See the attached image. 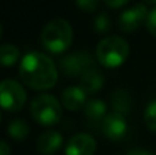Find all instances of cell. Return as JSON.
Instances as JSON below:
<instances>
[{"label":"cell","mask_w":156,"mask_h":155,"mask_svg":"<svg viewBox=\"0 0 156 155\" xmlns=\"http://www.w3.org/2000/svg\"><path fill=\"white\" fill-rule=\"evenodd\" d=\"M19 77L29 88L45 91L55 87L58 70L54 60L43 52H29L19 63Z\"/></svg>","instance_id":"6da1fadb"},{"label":"cell","mask_w":156,"mask_h":155,"mask_svg":"<svg viewBox=\"0 0 156 155\" xmlns=\"http://www.w3.org/2000/svg\"><path fill=\"white\" fill-rule=\"evenodd\" d=\"M73 43V27L63 18H55L44 26L41 44L51 54H63Z\"/></svg>","instance_id":"7a4b0ae2"},{"label":"cell","mask_w":156,"mask_h":155,"mask_svg":"<svg viewBox=\"0 0 156 155\" xmlns=\"http://www.w3.org/2000/svg\"><path fill=\"white\" fill-rule=\"evenodd\" d=\"M130 47L121 36H107L96 47V59L104 67L115 69L129 58Z\"/></svg>","instance_id":"3957f363"},{"label":"cell","mask_w":156,"mask_h":155,"mask_svg":"<svg viewBox=\"0 0 156 155\" xmlns=\"http://www.w3.org/2000/svg\"><path fill=\"white\" fill-rule=\"evenodd\" d=\"M30 115L36 122L43 126L55 125L63 115L62 104L54 95L43 93L34 98L30 103Z\"/></svg>","instance_id":"277c9868"},{"label":"cell","mask_w":156,"mask_h":155,"mask_svg":"<svg viewBox=\"0 0 156 155\" xmlns=\"http://www.w3.org/2000/svg\"><path fill=\"white\" fill-rule=\"evenodd\" d=\"M94 67V58L89 51H78L63 55L59 59V69L70 78L81 77L89 69Z\"/></svg>","instance_id":"5b68a950"},{"label":"cell","mask_w":156,"mask_h":155,"mask_svg":"<svg viewBox=\"0 0 156 155\" xmlns=\"http://www.w3.org/2000/svg\"><path fill=\"white\" fill-rule=\"evenodd\" d=\"M0 100L5 111L16 113L26 103V92L15 80H4L0 85Z\"/></svg>","instance_id":"8992f818"},{"label":"cell","mask_w":156,"mask_h":155,"mask_svg":"<svg viewBox=\"0 0 156 155\" xmlns=\"http://www.w3.org/2000/svg\"><path fill=\"white\" fill-rule=\"evenodd\" d=\"M148 8L144 4H136L134 7L127 8L119 15L118 26L123 33H133L144 23L148 18Z\"/></svg>","instance_id":"52a82bcc"},{"label":"cell","mask_w":156,"mask_h":155,"mask_svg":"<svg viewBox=\"0 0 156 155\" xmlns=\"http://www.w3.org/2000/svg\"><path fill=\"white\" fill-rule=\"evenodd\" d=\"M101 132L107 139L112 140V142H119L122 140L127 133V124L123 115L116 114V113H111L107 114L104 121L101 122Z\"/></svg>","instance_id":"ba28073f"},{"label":"cell","mask_w":156,"mask_h":155,"mask_svg":"<svg viewBox=\"0 0 156 155\" xmlns=\"http://www.w3.org/2000/svg\"><path fill=\"white\" fill-rule=\"evenodd\" d=\"M96 140L89 133H77L69 140L66 146V155H94Z\"/></svg>","instance_id":"9c48e42d"},{"label":"cell","mask_w":156,"mask_h":155,"mask_svg":"<svg viewBox=\"0 0 156 155\" xmlns=\"http://www.w3.org/2000/svg\"><path fill=\"white\" fill-rule=\"evenodd\" d=\"M83 117L86 124L92 128H96L99 125L101 126V122L107 117V106L101 99H90L83 107Z\"/></svg>","instance_id":"30bf717a"},{"label":"cell","mask_w":156,"mask_h":155,"mask_svg":"<svg viewBox=\"0 0 156 155\" xmlns=\"http://www.w3.org/2000/svg\"><path fill=\"white\" fill-rule=\"evenodd\" d=\"M63 144V136L56 131H47L37 139V150L41 155H54L60 150Z\"/></svg>","instance_id":"8fae6325"},{"label":"cell","mask_w":156,"mask_h":155,"mask_svg":"<svg viewBox=\"0 0 156 155\" xmlns=\"http://www.w3.org/2000/svg\"><path fill=\"white\" fill-rule=\"evenodd\" d=\"M86 95L88 93L78 85V87H69L62 92V106L66 107L70 111H77L85 107L86 104Z\"/></svg>","instance_id":"7c38bea8"},{"label":"cell","mask_w":156,"mask_h":155,"mask_svg":"<svg viewBox=\"0 0 156 155\" xmlns=\"http://www.w3.org/2000/svg\"><path fill=\"white\" fill-rule=\"evenodd\" d=\"M104 85V76L100 70H97L96 67L89 69L88 71L82 74L80 77V87L85 91L88 95L99 92Z\"/></svg>","instance_id":"4fadbf2b"},{"label":"cell","mask_w":156,"mask_h":155,"mask_svg":"<svg viewBox=\"0 0 156 155\" xmlns=\"http://www.w3.org/2000/svg\"><path fill=\"white\" fill-rule=\"evenodd\" d=\"M111 107H112L114 113L121 115H127L130 114L133 109V100L130 93L123 88H118L112 92L111 95Z\"/></svg>","instance_id":"5bb4252c"},{"label":"cell","mask_w":156,"mask_h":155,"mask_svg":"<svg viewBox=\"0 0 156 155\" xmlns=\"http://www.w3.org/2000/svg\"><path fill=\"white\" fill-rule=\"evenodd\" d=\"M29 125L25 120H21V118H16V120H12L7 126V132H8V136L12 137L14 140L16 142H22L29 135Z\"/></svg>","instance_id":"9a60e30c"},{"label":"cell","mask_w":156,"mask_h":155,"mask_svg":"<svg viewBox=\"0 0 156 155\" xmlns=\"http://www.w3.org/2000/svg\"><path fill=\"white\" fill-rule=\"evenodd\" d=\"M19 52L18 47L14 45V44H3L2 48H0V62L4 67L8 66H12L18 62L19 59Z\"/></svg>","instance_id":"2e32d148"},{"label":"cell","mask_w":156,"mask_h":155,"mask_svg":"<svg viewBox=\"0 0 156 155\" xmlns=\"http://www.w3.org/2000/svg\"><path fill=\"white\" fill-rule=\"evenodd\" d=\"M111 29V19L105 13H100L94 18L93 22V30L97 34H105Z\"/></svg>","instance_id":"e0dca14e"},{"label":"cell","mask_w":156,"mask_h":155,"mask_svg":"<svg viewBox=\"0 0 156 155\" xmlns=\"http://www.w3.org/2000/svg\"><path fill=\"white\" fill-rule=\"evenodd\" d=\"M144 122L151 132L156 133V100L151 102L144 111Z\"/></svg>","instance_id":"ac0fdd59"},{"label":"cell","mask_w":156,"mask_h":155,"mask_svg":"<svg viewBox=\"0 0 156 155\" xmlns=\"http://www.w3.org/2000/svg\"><path fill=\"white\" fill-rule=\"evenodd\" d=\"M100 0H76V4L80 10L85 13H93L99 7Z\"/></svg>","instance_id":"d6986e66"},{"label":"cell","mask_w":156,"mask_h":155,"mask_svg":"<svg viewBox=\"0 0 156 155\" xmlns=\"http://www.w3.org/2000/svg\"><path fill=\"white\" fill-rule=\"evenodd\" d=\"M145 23H147V27H148L149 33L156 37V8H154L152 11H149Z\"/></svg>","instance_id":"ffe728a7"},{"label":"cell","mask_w":156,"mask_h":155,"mask_svg":"<svg viewBox=\"0 0 156 155\" xmlns=\"http://www.w3.org/2000/svg\"><path fill=\"white\" fill-rule=\"evenodd\" d=\"M130 0H104L105 5L110 8H114V10H116V8H121L123 7L125 4H127Z\"/></svg>","instance_id":"44dd1931"},{"label":"cell","mask_w":156,"mask_h":155,"mask_svg":"<svg viewBox=\"0 0 156 155\" xmlns=\"http://www.w3.org/2000/svg\"><path fill=\"white\" fill-rule=\"evenodd\" d=\"M11 154V147L8 146V143L5 140H3L0 143V155H10Z\"/></svg>","instance_id":"7402d4cb"},{"label":"cell","mask_w":156,"mask_h":155,"mask_svg":"<svg viewBox=\"0 0 156 155\" xmlns=\"http://www.w3.org/2000/svg\"><path fill=\"white\" fill-rule=\"evenodd\" d=\"M126 155H154L152 153L147 150H141V148H134V150H130Z\"/></svg>","instance_id":"603a6c76"},{"label":"cell","mask_w":156,"mask_h":155,"mask_svg":"<svg viewBox=\"0 0 156 155\" xmlns=\"http://www.w3.org/2000/svg\"><path fill=\"white\" fill-rule=\"evenodd\" d=\"M145 3H148V4H156V0H144Z\"/></svg>","instance_id":"cb8c5ba5"}]
</instances>
